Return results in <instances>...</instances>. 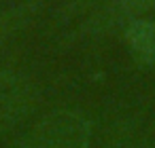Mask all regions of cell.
<instances>
[{"label":"cell","instance_id":"obj_1","mask_svg":"<svg viewBox=\"0 0 155 148\" xmlns=\"http://www.w3.org/2000/svg\"><path fill=\"white\" fill-rule=\"evenodd\" d=\"M89 118L79 110L55 108L24 127L9 148H89Z\"/></svg>","mask_w":155,"mask_h":148},{"label":"cell","instance_id":"obj_2","mask_svg":"<svg viewBox=\"0 0 155 148\" xmlns=\"http://www.w3.org/2000/svg\"><path fill=\"white\" fill-rule=\"evenodd\" d=\"M38 104V87L21 72L0 70V137L24 123Z\"/></svg>","mask_w":155,"mask_h":148},{"label":"cell","instance_id":"obj_3","mask_svg":"<svg viewBox=\"0 0 155 148\" xmlns=\"http://www.w3.org/2000/svg\"><path fill=\"white\" fill-rule=\"evenodd\" d=\"M153 9H155V0H106L104 7L89 17L85 32L102 34L117 28H125L130 21L140 19L144 13Z\"/></svg>","mask_w":155,"mask_h":148},{"label":"cell","instance_id":"obj_4","mask_svg":"<svg viewBox=\"0 0 155 148\" xmlns=\"http://www.w3.org/2000/svg\"><path fill=\"white\" fill-rule=\"evenodd\" d=\"M123 40L136 61L144 66L155 64V19H134L123 28Z\"/></svg>","mask_w":155,"mask_h":148},{"label":"cell","instance_id":"obj_5","mask_svg":"<svg viewBox=\"0 0 155 148\" xmlns=\"http://www.w3.org/2000/svg\"><path fill=\"white\" fill-rule=\"evenodd\" d=\"M41 7H43V0H26V2L0 11V49L9 40H13V36L19 34L36 17Z\"/></svg>","mask_w":155,"mask_h":148},{"label":"cell","instance_id":"obj_6","mask_svg":"<svg viewBox=\"0 0 155 148\" xmlns=\"http://www.w3.org/2000/svg\"><path fill=\"white\" fill-rule=\"evenodd\" d=\"M104 148H155V121L125 125Z\"/></svg>","mask_w":155,"mask_h":148}]
</instances>
